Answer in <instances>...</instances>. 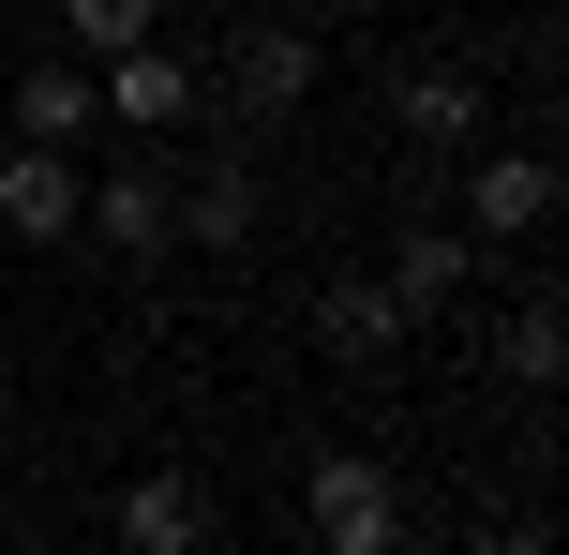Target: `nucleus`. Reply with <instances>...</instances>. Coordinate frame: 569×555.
Here are the masks:
<instances>
[{"mask_svg":"<svg viewBox=\"0 0 569 555\" xmlns=\"http://www.w3.org/2000/svg\"><path fill=\"white\" fill-rule=\"evenodd\" d=\"M390 300H405V316H450V300H465V226H420V240H405V256H390Z\"/></svg>","mask_w":569,"mask_h":555,"instance_id":"10","label":"nucleus"},{"mask_svg":"<svg viewBox=\"0 0 569 555\" xmlns=\"http://www.w3.org/2000/svg\"><path fill=\"white\" fill-rule=\"evenodd\" d=\"M300 90H315V46H300V30H240V60H226V106H240V120H284Z\"/></svg>","mask_w":569,"mask_h":555,"instance_id":"6","label":"nucleus"},{"mask_svg":"<svg viewBox=\"0 0 569 555\" xmlns=\"http://www.w3.org/2000/svg\"><path fill=\"white\" fill-rule=\"evenodd\" d=\"M120 555H210L196 466H136V480H120Z\"/></svg>","mask_w":569,"mask_h":555,"instance_id":"2","label":"nucleus"},{"mask_svg":"<svg viewBox=\"0 0 569 555\" xmlns=\"http://www.w3.org/2000/svg\"><path fill=\"white\" fill-rule=\"evenodd\" d=\"M330 346H345V360H390V346H405L390 270H345V286H330Z\"/></svg>","mask_w":569,"mask_h":555,"instance_id":"9","label":"nucleus"},{"mask_svg":"<svg viewBox=\"0 0 569 555\" xmlns=\"http://www.w3.org/2000/svg\"><path fill=\"white\" fill-rule=\"evenodd\" d=\"M76 166H60V150H0V240H60L76 226Z\"/></svg>","mask_w":569,"mask_h":555,"instance_id":"4","label":"nucleus"},{"mask_svg":"<svg viewBox=\"0 0 569 555\" xmlns=\"http://www.w3.org/2000/svg\"><path fill=\"white\" fill-rule=\"evenodd\" d=\"M90 136V60H30L16 76V150H76Z\"/></svg>","mask_w":569,"mask_h":555,"instance_id":"7","label":"nucleus"},{"mask_svg":"<svg viewBox=\"0 0 569 555\" xmlns=\"http://www.w3.org/2000/svg\"><path fill=\"white\" fill-rule=\"evenodd\" d=\"M300 526H315V555H405V496H390V466L330 450V466L300 480Z\"/></svg>","mask_w":569,"mask_h":555,"instance_id":"1","label":"nucleus"},{"mask_svg":"<svg viewBox=\"0 0 569 555\" xmlns=\"http://www.w3.org/2000/svg\"><path fill=\"white\" fill-rule=\"evenodd\" d=\"M555 226V166L540 150H480V180H465V240H540Z\"/></svg>","mask_w":569,"mask_h":555,"instance_id":"3","label":"nucleus"},{"mask_svg":"<svg viewBox=\"0 0 569 555\" xmlns=\"http://www.w3.org/2000/svg\"><path fill=\"white\" fill-rule=\"evenodd\" d=\"M555 360H569V330H555V300H525V316L495 330V376H510V390H555Z\"/></svg>","mask_w":569,"mask_h":555,"instance_id":"13","label":"nucleus"},{"mask_svg":"<svg viewBox=\"0 0 569 555\" xmlns=\"http://www.w3.org/2000/svg\"><path fill=\"white\" fill-rule=\"evenodd\" d=\"M196 106V76H180L166 46H120V60H90V120H180Z\"/></svg>","mask_w":569,"mask_h":555,"instance_id":"5","label":"nucleus"},{"mask_svg":"<svg viewBox=\"0 0 569 555\" xmlns=\"http://www.w3.org/2000/svg\"><path fill=\"white\" fill-rule=\"evenodd\" d=\"M390 120H405V136H420V150H465V136H480V90H465L450 60H420V76L390 90Z\"/></svg>","mask_w":569,"mask_h":555,"instance_id":"8","label":"nucleus"},{"mask_svg":"<svg viewBox=\"0 0 569 555\" xmlns=\"http://www.w3.org/2000/svg\"><path fill=\"white\" fill-rule=\"evenodd\" d=\"M150 16H166V0H60L76 60H120V46H150Z\"/></svg>","mask_w":569,"mask_h":555,"instance_id":"14","label":"nucleus"},{"mask_svg":"<svg viewBox=\"0 0 569 555\" xmlns=\"http://www.w3.org/2000/svg\"><path fill=\"white\" fill-rule=\"evenodd\" d=\"M90 226H106L120 256H166V240H180V226H166V180H150V166H120L106 196H90Z\"/></svg>","mask_w":569,"mask_h":555,"instance_id":"11","label":"nucleus"},{"mask_svg":"<svg viewBox=\"0 0 569 555\" xmlns=\"http://www.w3.org/2000/svg\"><path fill=\"white\" fill-rule=\"evenodd\" d=\"M465 555H555V541L540 526H495V541H465Z\"/></svg>","mask_w":569,"mask_h":555,"instance_id":"15","label":"nucleus"},{"mask_svg":"<svg viewBox=\"0 0 569 555\" xmlns=\"http://www.w3.org/2000/svg\"><path fill=\"white\" fill-rule=\"evenodd\" d=\"M166 226L180 240H256V166H210L196 196H166Z\"/></svg>","mask_w":569,"mask_h":555,"instance_id":"12","label":"nucleus"}]
</instances>
